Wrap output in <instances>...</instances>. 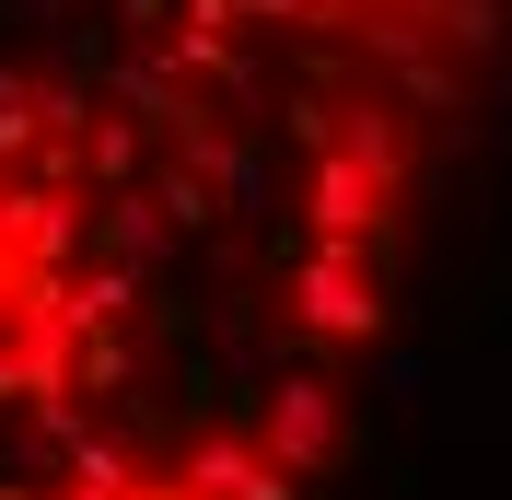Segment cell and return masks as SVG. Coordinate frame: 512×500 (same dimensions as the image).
I'll return each instance as SVG.
<instances>
[{
    "instance_id": "6da1fadb",
    "label": "cell",
    "mask_w": 512,
    "mask_h": 500,
    "mask_svg": "<svg viewBox=\"0 0 512 500\" xmlns=\"http://www.w3.org/2000/svg\"><path fill=\"white\" fill-rule=\"evenodd\" d=\"M512 0H0V500H315Z\"/></svg>"
}]
</instances>
